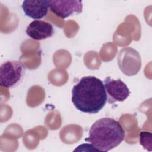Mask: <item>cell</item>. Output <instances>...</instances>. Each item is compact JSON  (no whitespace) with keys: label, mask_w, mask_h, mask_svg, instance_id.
I'll return each instance as SVG.
<instances>
[{"label":"cell","mask_w":152,"mask_h":152,"mask_svg":"<svg viewBox=\"0 0 152 152\" xmlns=\"http://www.w3.org/2000/svg\"><path fill=\"white\" fill-rule=\"evenodd\" d=\"M26 33L33 40H42L52 37L54 34V28L49 22L35 20L27 27Z\"/></svg>","instance_id":"obj_7"},{"label":"cell","mask_w":152,"mask_h":152,"mask_svg":"<svg viewBox=\"0 0 152 152\" xmlns=\"http://www.w3.org/2000/svg\"><path fill=\"white\" fill-rule=\"evenodd\" d=\"M151 132L147 131H141L140 133V143L144 148L151 151Z\"/></svg>","instance_id":"obj_9"},{"label":"cell","mask_w":152,"mask_h":152,"mask_svg":"<svg viewBox=\"0 0 152 152\" xmlns=\"http://www.w3.org/2000/svg\"><path fill=\"white\" fill-rule=\"evenodd\" d=\"M49 10L56 16L65 18L82 12L83 2L76 0H49Z\"/></svg>","instance_id":"obj_6"},{"label":"cell","mask_w":152,"mask_h":152,"mask_svg":"<svg viewBox=\"0 0 152 152\" xmlns=\"http://www.w3.org/2000/svg\"><path fill=\"white\" fill-rule=\"evenodd\" d=\"M71 100L75 108L82 112L98 113L107 102L103 82L93 75L82 77L72 89Z\"/></svg>","instance_id":"obj_1"},{"label":"cell","mask_w":152,"mask_h":152,"mask_svg":"<svg viewBox=\"0 0 152 152\" xmlns=\"http://www.w3.org/2000/svg\"><path fill=\"white\" fill-rule=\"evenodd\" d=\"M103 84L107 94V102L110 104L123 102L129 96L128 87L121 79L113 80L107 77L104 78Z\"/></svg>","instance_id":"obj_5"},{"label":"cell","mask_w":152,"mask_h":152,"mask_svg":"<svg viewBox=\"0 0 152 152\" xmlns=\"http://www.w3.org/2000/svg\"><path fill=\"white\" fill-rule=\"evenodd\" d=\"M118 66L124 74L131 76L137 74L141 66V58L134 49L128 47L122 49L118 55Z\"/></svg>","instance_id":"obj_4"},{"label":"cell","mask_w":152,"mask_h":152,"mask_svg":"<svg viewBox=\"0 0 152 152\" xmlns=\"http://www.w3.org/2000/svg\"><path fill=\"white\" fill-rule=\"evenodd\" d=\"M49 0H25L21 8L25 15L36 20L44 18L49 10Z\"/></svg>","instance_id":"obj_8"},{"label":"cell","mask_w":152,"mask_h":152,"mask_svg":"<svg viewBox=\"0 0 152 152\" xmlns=\"http://www.w3.org/2000/svg\"><path fill=\"white\" fill-rule=\"evenodd\" d=\"M125 131L121 124L110 118H102L91 125L86 141L96 151H109L118 146L124 140Z\"/></svg>","instance_id":"obj_2"},{"label":"cell","mask_w":152,"mask_h":152,"mask_svg":"<svg viewBox=\"0 0 152 152\" xmlns=\"http://www.w3.org/2000/svg\"><path fill=\"white\" fill-rule=\"evenodd\" d=\"M26 68L17 60H8L0 66V86L11 88L17 86L23 81Z\"/></svg>","instance_id":"obj_3"}]
</instances>
